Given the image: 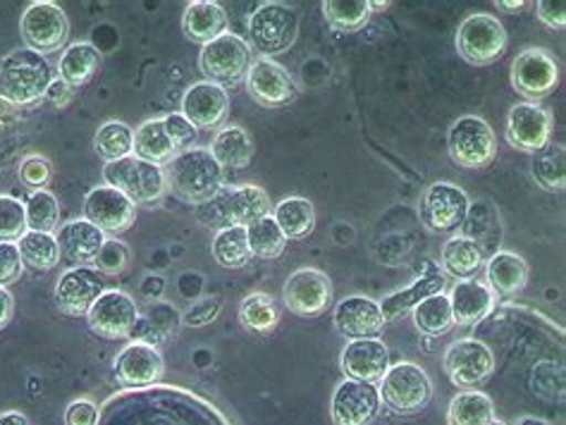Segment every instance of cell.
<instances>
[{
    "label": "cell",
    "instance_id": "obj_19",
    "mask_svg": "<svg viewBox=\"0 0 566 425\" xmlns=\"http://www.w3.org/2000/svg\"><path fill=\"white\" fill-rule=\"evenodd\" d=\"M84 217L103 234H123L137 220V203H132L117 189L103 184L86 194Z\"/></svg>",
    "mask_w": 566,
    "mask_h": 425
},
{
    "label": "cell",
    "instance_id": "obj_9",
    "mask_svg": "<svg viewBox=\"0 0 566 425\" xmlns=\"http://www.w3.org/2000/svg\"><path fill=\"white\" fill-rule=\"evenodd\" d=\"M251 63L253 61L249 43L242 36L230 32L218 36L211 43H206L199 55V67L206 82L218 84L222 89L247 77Z\"/></svg>",
    "mask_w": 566,
    "mask_h": 425
},
{
    "label": "cell",
    "instance_id": "obj_22",
    "mask_svg": "<svg viewBox=\"0 0 566 425\" xmlns=\"http://www.w3.org/2000/svg\"><path fill=\"white\" fill-rule=\"evenodd\" d=\"M333 322L339 334L349 340H378L385 328L380 304L368 297H347L335 306Z\"/></svg>",
    "mask_w": 566,
    "mask_h": 425
},
{
    "label": "cell",
    "instance_id": "obj_51",
    "mask_svg": "<svg viewBox=\"0 0 566 425\" xmlns=\"http://www.w3.org/2000/svg\"><path fill=\"white\" fill-rule=\"evenodd\" d=\"M98 406L92 400H74L65 408V425H96Z\"/></svg>",
    "mask_w": 566,
    "mask_h": 425
},
{
    "label": "cell",
    "instance_id": "obj_28",
    "mask_svg": "<svg viewBox=\"0 0 566 425\" xmlns=\"http://www.w3.org/2000/svg\"><path fill=\"white\" fill-rule=\"evenodd\" d=\"M228 14L211 0H193L182 14V32L191 43H211L226 34Z\"/></svg>",
    "mask_w": 566,
    "mask_h": 425
},
{
    "label": "cell",
    "instance_id": "obj_31",
    "mask_svg": "<svg viewBox=\"0 0 566 425\" xmlns=\"http://www.w3.org/2000/svg\"><path fill=\"white\" fill-rule=\"evenodd\" d=\"M488 287L502 297H514L528 283V263L514 252H497L485 263Z\"/></svg>",
    "mask_w": 566,
    "mask_h": 425
},
{
    "label": "cell",
    "instance_id": "obj_27",
    "mask_svg": "<svg viewBox=\"0 0 566 425\" xmlns=\"http://www.w3.org/2000/svg\"><path fill=\"white\" fill-rule=\"evenodd\" d=\"M180 146H177L170 137V131L163 123V117H156V120H146L134 131V146H132V156H137L146 163L166 168L175 156H180Z\"/></svg>",
    "mask_w": 566,
    "mask_h": 425
},
{
    "label": "cell",
    "instance_id": "obj_33",
    "mask_svg": "<svg viewBox=\"0 0 566 425\" xmlns=\"http://www.w3.org/2000/svg\"><path fill=\"white\" fill-rule=\"evenodd\" d=\"M211 156L218 160V166L226 170H242L251 163L253 158V141L249 137V131L244 127L230 125L226 129H220L213 144H211Z\"/></svg>",
    "mask_w": 566,
    "mask_h": 425
},
{
    "label": "cell",
    "instance_id": "obj_13",
    "mask_svg": "<svg viewBox=\"0 0 566 425\" xmlns=\"http://www.w3.org/2000/svg\"><path fill=\"white\" fill-rule=\"evenodd\" d=\"M444 373L457 387H481L495 371V357L479 340H457L444 351Z\"/></svg>",
    "mask_w": 566,
    "mask_h": 425
},
{
    "label": "cell",
    "instance_id": "obj_5",
    "mask_svg": "<svg viewBox=\"0 0 566 425\" xmlns=\"http://www.w3.org/2000/svg\"><path fill=\"white\" fill-rule=\"evenodd\" d=\"M457 53L473 67L497 63L506 51V29L495 14L475 12L457 29Z\"/></svg>",
    "mask_w": 566,
    "mask_h": 425
},
{
    "label": "cell",
    "instance_id": "obj_25",
    "mask_svg": "<svg viewBox=\"0 0 566 425\" xmlns=\"http://www.w3.org/2000/svg\"><path fill=\"white\" fill-rule=\"evenodd\" d=\"M57 248L61 256L70 261L72 266H92L96 261L106 234H103L96 225L88 223L86 217L70 220L61 230H57Z\"/></svg>",
    "mask_w": 566,
    "mask_h": 425
},
{
    "label": "cell",
    "instance_id": "obj_17",
    "mask_svg": "<svg viewBox=\"0 0 566 425\" xmlns=\"http://www.w3.org/2000/svg\"><path fill=\"white\" fill-rule=\"evenodd\" d=\"M504 137L516 151H541L553 141V115L541 104H516L506 115Z\"/></svg>",
    "mask_w": 566,
    "mask_h": 425
},
{
    "label": "cell",
    "instance_id": "obj_6",
    "mask_svg": "<svg viewBox=\"0 0 566 425\" xmlns=\"http://www.w3.org/2000/svg\"><path fill=\"white\" fill-rule=\"evenodd\" d=\"M300 36V18L282 3H268L249 18V41L263 57L287 53Z\"/></svg>",
    "mask_w": 566,
    "mask_h": 425
},
{
    "label": "cell",
    "instance_id": "obj_52",
    "mask_svg": "<svg viewBox=\"0 0 566 425\" xmlns=\"http://www.w3.org/2000/svg\"><path fill=\"white\" fill-rule=\"evenodd\" d=\"M220 314V299H206L201 304L193 306L191 311L185 314V326H191V328H201V326H208V322L216 320Z\"/></svg>",
    "mask_w": 566,
    "mask_h": 425
},
{
    "label": "cell",
    "instance_id": "obj_26",
    "mask_svg": "<svg viewBox=\"0 0 566 425\" xmlns=\"http://www.w3.org/2000/svg\"><path fill=\"white\" fill-rule=\"evenodd\" d=\"M447 297H450L454 326H464V328L483 322L490 314H493L495 301H497L495 291L479 280L457 283L452 295H447Z\"/></svg>",
    "mask_w": 566,
    "mask_h": 425
},
{
    "label": "cell",
    "instance_id": "obj_11",
    "mask_svg": "<svg viewBox=\"0 0 566 425\" xmlns=\"http://www.w3.org/2000/svg\"><path fill=\"white\" fill-rule=\"evenodd\" d=\"M559 84V65L553 53L543 49H526L516 55L512 63V86L528 98V104H538V100L555 94Z\"/></svg>",
    "mask_w": 566,
    "mask_h": 425
},
{
    "label": "cell",
    "instance_id": "obj_14",
    "mask_svg": "<svg viewBox=\"0 0 566 425\" xmlns=\"http://www.w3.org/2000/svg\"><path fill=\"white\" fill-rule=\"evenodd\" d=\"M282 297H285L287 311H292L294 316L316 318L331 309L333 283L318 268H300L287 277Z\"/></svg>",
    "mask_w": 566,
    "mask_h": 425
},
{
    "label": "cell",
    "instance_id": "obj_4",
    "mask_svg": "<svg viewBox=\"0 0 566 425\" xmlns=\"http://www.w3.org/2000/svg\"><path fill=\"white\" fill-rule=\"evenodd\" d=\"M380 402L390 408L392 414L411 416L419 414L433 400V383L421 365L401 361L390 365L380 378Z\"/></svg>",
    "mask_w": 566,
    "mask_h": 425
},
{
    "label": "cell",
    "instance_id": "obj_37",
    "mask_svg": "<svg viewBox=\"0 0 566 425\" xmlns=\"http://www.w3.org/2000/svg\"><path fill=\"white\" fill-rule=\"evenodd\" d=\"M18 246H20V256L24 261V266L34 268L39 273L53 270L63 258L61 248H57L55 234L27 230V234L18 242Z\"/></svg>",
    "mask_w": 566,
    "mask_h": 425
},
{
    "label": "cell",
    "instance_id": "obj_55",
    "mask_svg": "<svg viewBox=\"0 0 566 425\" xmlns=\"http://www.w3.org/2000/svg\"><path fill=\"white\" fill-rule=\"evenodd\" d=\"M0 425H32L22 412H6L0 414Z\"/></svg>",
    "mask_w": 566,
    "mask_h": 425
},
{
    "label": "cell",
    "instance_id": "obj_48",
    "mask_svg": "<svg viewBox=\"0 0 566 425\" xmlns=\"http://www.w3.org/2000/svg\"><path fill=\"white\" fill-rule=\"evenodd\" d=\"M24 273V261L20 256V246L14 242H0V285L18 283Z\"/></svg>",
    "mask_w": 566,
    "mask_h": 425
},
{
    "label": "cell",
    "instance_id": "obj_38",
    "mask_svg": "<svg viewBox=\"0 0 566 425\" xmlns=\"http://www.w3.org/2000/svg\"><path fill=\"white\" fill-rule=\"evenodd\" d=\"M370 3L368 0H325L323 3V18L335 32L352 34L359 32L370 20Z\"/></svg>",
    "mask_w": 566,
    "mask_h": 425
},
{
    "label": "cell",
    "instance_id": "obj_20",
    "mask_svg": "<svg viewBox=\"0 0 566 425\" xmlns=\"http://www.w3.org/2000/svg\"><path fill=\"white\" fill-rule=\"evenodd\" d=\"M106 291L103 277L88 266H72L55 285V306L65 316H86L94 301Z\"/></svg>",
    "mask_w": 566,
    "mask_h": 425
},
{
    "label": "cell",
    "instance_id": "obj_12",
    "mask_svg": "<svg viewBox=\"0 0 566 425\" xmlns=\"http://www.w3.org/2000/svg\"><path fill=\"white\" fill-rule=\"evenodd\" d=\"M88 328L103 340H127L139 322V309L127 291L106 289L86 314Z\"/></svg>",
    "mask_w": 566,
    "mask_h": 425
},
{
    "label": "cell",
    "instance_id": "obj_7",
    "mask_svg": "<svg viewBox=\"0 0 566 425\" xmlns=\"http://www.w3.org/2000/svg\"><path fill=\"white\" fill-rule=\"evenodd\" d=\"M447 149H450V158L457 166L481 170L495 160L497 139L493 127H490L483 117L464 115L450 127Z\"/></svg>",
    "mask_w": 566,
    "mask_h": 425
},
{
    "label": "cell",
    "instance_id": "obj_30",
    "mask_svg": "<svg viewBox=\"0 0 566 425\" xmlns=\"http://www.w3.org/2000/svg\"><path fill=\"white\" fill-rule=\"evenodd\" d=\"M444 275L438 270V268H430L423 277H419V280L411 283L407 289H399V291H392V295H387L380 304V311H382V318L385 320H397L405 316L407 311H411L416 304H421L423 299L433 297V295H440V291L444 289Z\"/></svg>",
    "mask_w": 566,
    "mask_h": 425
},
{
    "label": "cell",
    "instance_id": "obj_32",
    "mask_svg": "<svg viewBox=\"0 0 566 425\" xmlns=\"http://www.w3.org/2000/svg\"><path fill=\"white\" fill-rule=\"evenodd\" d=\"M101 63H103V55L94 43L88 41L70 43L61 55V63H57V77L67 82L72 89H77V86H86L96 77Z\"/></svg>",
    "mask_w": 566,
    "mask_h": 425
},
{
    "label": "cell",
    "instance_id": "obj_45",
    "mask_svg": "<svg viewBox=\"0 0 566 425\" xmlns=\"http://www.w3.org/2000/svg\"><path fill=\"white\" fill-rule=\"evenodd\" d=\"M27 234L24 203L14 196L0 194V242L18 244Z\"/></svg>",
    "mask_w": 566,
    "mask_h": 425
},
{
    "label": "cell",
    "instance_id": "obj_29",
    "mask_svg": "<svg viewBox=\"0 0 566 425\" xmlns=\"http://www.w3.org/2000/svg\"><path fill=\"white\" fill-rule=\"evenodd\" d=\"M483 246L467 234H454L442 246V273L457 277V280H473V275L483 268L485 256Z\"/></svg>",
    "mask_w": 566,
    "mask_h": 425
},
{
    "label": "cell",
    "instance_id": "obj_43",
    "mask_svg": "<svg viewBox=\"0 0 566 425\" xmlns=\"http://www.w3.org/2000/svg\"><path fill=\"white\" fill-rule=\"evenodd\" d=\"M249 234V248L251 254L256 258H265V261H275L282 254H285L287 246V237L282 234V230L277 227V223L273 220V215L261 217L259 223H253L247 227Z\"/></svg>",
    "mask_w": 566,
    "mask_h": 425
},
{
    "label": "cell",
    "instance_id": "obj_34",
    "mask_svg": "<svg viewBox=\"0 0 566 425\" xmlns=\"http://www.w3.org/2000/svg\"><path fill=\"white\" fill-rule=\"evenodd\" d=\"M273 220L287 240H306L316 227V209L306 196H287L275 206Z\"/></svg>",
    "mask_w": 566,
    "mask_h": 425
},
{
    "label": "cell",
    "instance_id": "obj_15",
    "mask_svg": "<svg viewBox=\"0 0 566 425\" xmlns=\"http://www.w3.org/2000/svg\"><path fill=\"white\" fill-rule=\"evenodd\" d=\"M247 92L263 108L290 106L300 96L294 77L273 57H259L247 72Z\"/></svg>",
    "mask_w": 566,
    "mask_h": 425
},
{
    "label": "cell",
    "instance_id": "obj_2",
    "mask_svg": "<svg viewBox=\"0 0 566 425\" xmlns=\"http://www.w3.org/2000/svg\"><path fill=\"white\" fill-rule=\"evenodd\" d=\"M268 215H273L271 196L256 184L222 187L213 199L197 206L199 223L218 232L228 227H249Z\"/></svg>",
    "mask_w": 566,
    "mask_h": 425
},
{
    "label": "cell",
    "instance_id": "obj_36",
    "mask_svg": "<svg viewBox=\"0 0 566 425\" xmlns=\"http://www.w3.org/2000/svg\"><path fill=\"white\" fill-rule=\"evenodd\" d=\"M411 318H413L416 330H419L421 334H428V337L447 334L454 326L450 297L440 291V295L423 299L421 304H416L411 309Z\"/></svg>",
    "mask_w": 566,
    "mask_h": 425
},
{
    "label": "cell",
    "instance_id": "obj_39",
    "mask_svg": "<svg viewBox=\"0 0 566 425\" xmlns=\"http://www.w3.org/2000/svg\"><path fill=\"white\" fill-rule=\"evenodd\" d=\"M533 180L538 182L545 192H564V182H566V160H564V149L557 144L549 141L545 149L533 153V163H531Z\"/></svg>",
    "mask_w": 566,
    "mask_h": 425
},
{
    "label": "cell",
    "instance_id": "obj_41",
    "mask_svg": "<svg viewBox=\"0 0 566 425\" xmlns=\"http://www.w3.org/2000/svg\"><path fill=\"white\" fill-rule=\"evenodd\" d=\"M213 258L222 268H244L253 258L249 248L247 227L220 230L213 237Z\"/></svg>",
    "mask_w": 566,
    "mask_h": 425
},
{
    "label": "cell",
    "instance_id": "obj_54",
    "mask_svg": "<svg viewBox=\"0 0 566 425\" xmlns=\"http://www.w3.org/2000/svg\"><path fill=\"white\" fill-rule=\"evenodd\" d=\"M12 311H14V299L10 291L0 285V330L8 328V322L12 320Z\"/></svg>",
    "mask_w": 566,
    "mask_h": 425
},
{
    "label": "cell",
    "instance_id": "obj_10",
    "mask_svg": "<svg viewBox=\"0 0 566 425\" xmlns=\"http://www.w3.org/2000/svg\"><path fill=\"white\" fill-rule=\"evenodd\" d=\"M20 32L29 51L49 55L65 46L70 22L61 6L51 3V0H39V3H32L24 10Z\"/></svg>",
    "mask_w": 566,
    "mask_h": 425
},
{
    "label": "cell",
    "instance_id": "obj_49",
    "mask_svg": "<svg viewBox=\"0 0 566 425\" xmlns=\"http://www.w3.org/2000/svg\"><path fill=\"white\" fill-rule=\"evenodd\" d=\"M163 123H166L172 141L180 146V151L191 149V144L197 141V137H199V129L193 127L182 113H170V115L163 117Z\"/></svg>",
    "mask_w": 566,
    "mask_h": 425
},
{
    "label": "cell",
    "instance_id": "obj_50",
    "mask_svg": "<svg viewBox=\"0 0 566 425\" xmlns=\"http://www.w3.org/2000/svg\"><path fill=\"white\" fill-rule=\"evenodd\" d=\"M535 14L547 29H564L566 24V3L564 0H538Z\"/></svg>",
    "mask_w": 566,
    "mask_h": 425
},
{
    "label": "cell",
    "instance_id": "obj_1",
    "mask_svg": "<svg viewBox=\"0 0 566 425\" xmlns=\"http://www.w3.org/2000/svg\"><path fill=\"white\" fill-rule=\"evenodd\" d=\"M163 178H166V189L193 206L213 199L226 187V172L208 149H187L175 156L163 168Z\"/></svg>",
    "mask_w": 566,
    "mask_h": 425
},
{
    "label": "cell",
    "instance_id": "obj_21",
    "mask_svg": "<svg viewBox=\"0 0 566 425\" xmlns=\"http://www.w3.org/2000/svg\"><path fill=\"white\" fill-rule=\"evenodd\" d=\"M113 369L117 383L127 390H137L156 385L166 373V361H163L160 351L154 344L132 342L117 354Z\"/></svg>",
    "mask_w": 566,
    "mask_h": 425
},
{
    "label": "cell",
    "instance_id": "obj_57",
    "mask_svg": "<svg viewBox=\"0 0 566 425\" xmlns=\"http://www.w3.org/2000/svg\"><path fill=\"white\" fill-rule=\"evenodd\" d=\"M516 425H549V423L543 418H535V416H524Z\"/></svg>",
    "mask_w": 566,
    "mask_h": 425
},
{
    "label": "cell",
    "instance_id": "obj_18",
    "mask_svg": "<svg viewBox=\"0 0 566 425\" xmlns=\"http://www.w3.org/2000/svg\"><path fill=\"white\" fill-rule=\"evenodd\" d=\"M380 392L376 385L345 380L331 400L333 425H370L380 414Z\"/></svg>",
    "mask_w": 566,
    "mask_h": 425
},
{
    "label": "cell",
    "instance_id": "obj_8",
    "mask_svg": "<svg viewBox=\"0 0 566 425\" xmlns=\"http://www.w3.org/2000/svg\"><path fill=\"white\" fill-rule=\"evenodd\" d=\"M103 180L117 192H123L132 203H154L166 194L163 168L146 163L137 156H127L103 166Z\"/></svg>",
    "mask_w": 566,
    "mask_h": 425
},
{
    "label": "cell",
    "instance_id": "obj_53",
    "mask_svg": "<svg viewBox=\"0 0 566 425\" xmlns=\"http://www.w3.org/2000/svg\"><path fill=\"white\" fill-rule=\"evenodd\" d=\"M72 86L67 84V82H63L61 77L57 79H53L51 84H49V92H46V98L51 100V104L55 106V108H63V106H67L70 104V98H72Z\"/></svg>",
    "mask_w": 566,
    "mask_h": 425
},
{
    "label": "cell",
    "instance_id": "obj_3",
    "mask_svg": "<svg viewBox=\"0 0 566 425\" xmlns=\"http://www.w3.org/2000/svg\"><path fill=\"white\" fill-rule=\"evenodd\" d=\"M51 82V63L36 51L18 49L0 61V98L10 106H34L46 98Z\"/></svg>",
    "mask_w": 566,
    "mask_h": 425
},
{
    "label": "cell",
    "instance_id": "obj_58",
    "mask_svg": "<svg viewBox=\"0 0 566 425\" xmlns=\"http://www.w3.org/2000/svg\"><path fill=\"white\" fill-rule=\"evenodd\" d=\"M490 425H506V423H502V421H493Z\"/></svg>",
    "mask_w": 566,
    "mask_h": 425
},
{
    "label": "cell",
    "instance_id": "obj_42",
    "mask_svg": "<svg viewBox=\"0 0 566 425\" xmlns=\"http://www.w3.org/2000/svg\"><path fill=\"white\" fill-rule=\"evenodd\" d=\"M134 146V129L120 120L103 123L96 131L94 149L98 158L106 160V163H115V160L132 156Z\"/></svg>",
    "mask_w": 566,
    "mask_h": 425
},
{
    "label": "cell",
    "instance_id": "obj_16",
    "mask_svg": "<svg viewBox=\"0 0 566 425\" xmlns=\"http://www.w3.org/2000/svg\"><path fill=\"white\" fill-rule=\"evenodd\" d=\"M469 196L452 182H436L426 189L421 215L428 230L450 234L457 232L469 217Z\"/></svg>",
    "mask_w": 566,
    "mask_h": 425
},
{
    "label": "cell",
    "instance_id": "obj_47",
    "mask_svg": "<svg viewBox=\"0 0 566 425\" xmlns=\"http://www.w3.org/2000/svg\"><path fill=\"white\" fill-rule=\"evenodd\" d=\"M20 180L39 192L53 180V166L43 156H27L20 163Z\"/></svg>",
    "mask_w": 566,
    "mask_h": 425
},
{
    "label": "cell",
    "instance_id": "obj_56",
    "mask_svg": "<svg viewBox=\"0 0 566 425\" xmlns=\"http://www.w3.org/2000/svg\"><path fill=\"white\" fill-rule=\"evenodd\" d=\"M524 6H526L524 0H516V3H512V0H500V3H497V8L504 10V12H518Z\"/></svg>",
    "mask_w": 566,
    "mask_h": 425
},
{
    "label": "cell",
    "instance_id": "obj_35",
    "mask_svg": "<svg viewBox=\"0 0 566 425\" xmlns=\"http://www.w3.org/2000/svg\"><path fill=\"white\" fill-rule=\"evenodd\" d=\"M450 425H490L495 421V404L479 390H464L447 408Z\"/></svg>",
    "mask_w": 566,
    "mask_h": 425
},
{
    "label": "cell",
    "instance_id": "obj_24",
    "mask_svg": "<svg viewBox=\"0 0 566 425\" xmlns=\"http://www.w3.org/2000/svg\"><path fill=\"white\" fill-rule=\"evenodd\" d=\"M230 113V96L218 84H191L182 98V115L197 129H213Z\"/></svg>",
    "mask_w": 566,
    "mask_h": 425
},
{
    "label": "cell",
    "instance_id": "obj_40",
    "mask_svg": "<svg viewBox=\"0 0 566 425\" xmlns=\"http://www.w3.org/2000/svg\"><path fill=\"white\" fill-rule=\"evenodd\" d=\"M240 322L251 332H273L280 322L275 299L271 295H265V291H253V295L244 297L240 304Z\"/></svg>",
    "mask_w": 566,
    "mask_h": 425
},
{
    "label": "cell",
    "instance_id": "obj_46",
    "mask_svg": "<svg viewBox=\"0 0 566 425\" xmlns=\"http://www.w3.org/2000/svg\"><path fill=\"white\" fill-rule=\"evenodd\" d=\"M132 261L129 254V246L120 240H106L101 246V252L96 256V268L98 273H106V275H120L127 270Z\"/></svg>",
    "mask_w": 566,
    "mask_h": 425
},
{
    "label": "cell",
    "instance_id": "obj_44",
    "mask_svg": "<svg viewBox=\"0 0 566 425\" xmlns=\"http://www.w3.org/2000/svg\"><path fill=\"white\" fill-rule=\"evenodd\" d=\"M27 211V230L32 232H46L53 234L61 223V203L49 192V189H39L32 192L24 203Z\"/></svg>",
    "mask_w": 566,
    "mask_h": 425
},
{
    "label": "cell",
    "instance_id": "obj_23",
    "mask_svg": "<svg viewBox=\"0 0 566 425\" xmlns=\"http://www.w3.org/2000/svg\"><path fill=\"white\" fill-rule=\"evenodd\" d=\"M339 369L347 380L376 385L390 369V351L380 340H352L342 351Z\"/></svg>",
    "mask_w": 566,
    "mask_h": 425
}]
</instances>
